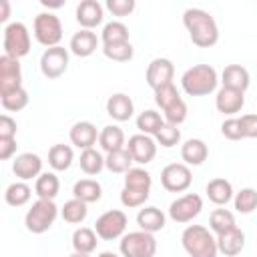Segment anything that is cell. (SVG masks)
Returning <instances> with one entry per match:
<instances>
[{
  "label": "cell",
  "mask_w": 257,
  "mask_h": 257,
  "mask_svg": "<svg viewBox=\"0 0 257 257\" xmlns=\"http://www.w3.org/2000/svg\"><path fill=\"white\" fill-rule=\"evenodd\" d=\"M183 24L189 32V38L199 48H211L219 40V26L215 18L201 8H187L183 12Z\"/></svg>",
  "instance_id": "1"
},
{
  "label": "cell",
  "mask_w": 257,
  "mask_h": 257,
  "mask_svg": "<svg viewBox=\"0 0 257 257\" xmlns=\"http://www.w3.org/2000/svg\"><path fill=\"white\" fill-rule=\"evenodd\" d=\"M219 76L211 64H195L181 76V86L189 96H205L217 88Z\"/></svg>",
  "instance_id": "2"
},
{
  "label": "cell",
  "mask_w": 257,
  "mask_h": 257,
  "mask_svg": "<svg viewBox=\"0 0 257 257\" xmlns=\"http://www.w3.org/2000/svg\"><path fill=\"white\" fill-rule=\"evenodd\" d=\"M183 249L189 257H217V237L203 225H189L181 235Z\"/></svg>",
  "instance_id": "3"
},
{
  "label": "cell",
  "mask_w": 257,
  "mask_h": 257,
  "mask_svg": "<svg viewBox=\"0 0 257 257\" xmlns=\"http://www.w3.org/2000/svg\"><path fill=\"white\" fill-rule=\"evenodd\" d=\"M58 217V207L54 201H48V199H38L32 203V207L26 211V217H24V225L30 233L34 235H42L46 233L54 221Z\"/></svg>",
  "instance_id": "4"
},
{
  "label": "cell",
  "mask_w": 257,
  "mask_h": 257,
  "mask_svg": "<svg viewBox=\"0 0 257 257\" xmlns=\"http://www.w3.org/2000/svg\"><path fill=\"white\" fill-rule=\"evenodd\" d=\"M32 34H34L36 42L42 44V46H46V48L60 46V40H62V22L52 12H40V14L34 16Z\"/></svg>",
  "instance_id": "5"
},
{
  "label": "cell",
  "mask_w": 257,
  "mask_h": 257,
  "mask_svg": "<svg viewBox=\"0 0 257 257\" xmlns=\"http://www.w3.org/2000/svg\"><path fill=\"white\" fill-rule=\"evenodd\" d=\"M122 257H155L157 253V239L153 233L147 231H131L120 237L118 243Z\"/></svg>",
  "instance_id": "6"
},
{
  "label": "cell",
  "mask_w": 257,
  "mask_h": 257,
  "mask_svg": "<svg viewBox=\"0 0 257 257\" xmlns=\"http://www.w3.org/2000/svg\"><path fill=\"white\" fill-rule=\"evenodd\" d=\"M2 46H4V54L12 56V58H22L30 52V32L26 28V24L22 22H10L4 28V36H2Z\"/></svg>",
  "instance_id": "7"
},
{
  "label": "cell",
  "mask_w": 257,
  "mask_h": 257,
  "mask_svg": "<svg viewBox=\"0 0 257 257\" xmlns=\"http://www.w3.org/2000/svg\"><path fill=\"white\" fill-rule=\"evenodd\" d=\"M128 219L120 209H110L106 213H102L96 223H94V231L102 241H114L120 239L126 231Z\"/></svg>",
  "instance_id": "8"
},
{
  "label": "cell",
  "mask_w": 257,
  "mask_h": 257,
  "mask_svg": "<svg viewBox=\"0 0 257 257\" xmlns=\"http://www.w3.org/2000/svg\"><path fill=\"white\" fill-rule=\"evenodd\" d=\"M201 211H203V199L197 193H187L183 197H177L169 205V217L175 223H191Z\"/></svg>",
  "instance_id": "9"
},
{
  "label": "cell",
  "mask_w": 257,
  "mask_h": 257,
  "mask_svg": "<svg viewBox=\"0 0 257 257\" xmlns=\"http://www.w3.org/2000/svg\"><path fill=\"white\" fill-rule=\"evenodd\" d=\"M193 173L185 163H171L161 171V185L169 193H183L191 187Z\"/></svg>",
  "instance_id": "10"
},
{
  "label": "cell",
  "mask_w": 257,
  "mask_h": 257,
  "mask_svg": "<svg viewBox=\"0 0 257 257\" xmlns=\"http://www.w3.org/2000/svg\"><path fill=\"white\" fill-rule=\"evenodd\" d=\"M68 68V50L64 46H52L46 48L40 56V72L48 78L54 80L62 76Z\"/></svg>",
  "instance_id": "11"
},
{
  "label": "cell",
  "mask_w": 257,
  "mask_h": 257,
  "mask_svg": "<svg viewBox=\"0 0 257 257\" xmlns=\"http://www.w3.org/2000/svg\"><path fill=\"white\" fill-rule=\"evenodd\" d=\"M22 88V70L20 60L2 54L0 56V96L12 90Z\"/></svg>",
  "instance_id": "12"
},
{
  "label": "cell",
  "mask_w": 257,
  "mask_h": 257,
  "mask_svg": "<svg viewBox=\"0 0 257 257\" xmlns=\"http://www.w3.org/2000/svg\"><path fill=\"white\" fill-rule=\"evenodd\" d=\"M126 151L133 157V163L149 165L157 155V141L149 135H133L126 143Z\"/></svg>",
  "instance_id": "13"
},
{
  "label": "cell",
  "mask_w": 257,
  "mask_h": 257,
  "mask_svg": "<svg viewBox=\"0 0 257 257\" xmlns=\"http://www.w3.org/2000/svg\"><path fill=\"white\" fill-rule=\"evenodd\" d=\"M173 76H175V64L169 60V58H155L149 62L147 66V84L157 90L165 84H171L173 82Z\"/></svg>",
  "instance_id": "14"
},
{
  "label": "cell",
  "mask_w": 257,
  "mask_h": 257,
  "mask_svg": "<svg viewBox=\"0 0 257 257\" xmlns=\"http://www.w3.org/2000/svg\"><path fill=\"white\" fill-rule=\"evenodd\" d=\"M12 173L24 183L30 179H38L42 175V159L36 153H20L12 161Z\"/></svg>",
  "instance_id": "15"
},
{
  "label": "cell",
  "mask_w": 257,
  "mask_h": 257,
  "mask_svg": "<svg viewBox=\"0 0 257 257\" xmlns=\"http://www.w3.org/2000/svg\"><path fill=\"white\" fill-rule=\"evenodd\" d=\"M104 18V8L98 0H82L76 6V22L84 30H92L98 24H102Z\"/></svg>",
  "instance_id": "16"
},
{
  "label": "cell",
  "mask_w": 257,
  "mask_h": 257,
  "mask_svg": "<svg viewBox=\"0 0 257 257\" xmlns=\"http://www.w3.org/2000/svg\"><path fill=\"white\" fill-rule=\"evenodd\" d=\"M215 106H217L219 112H223L227 116H233V114L241 112V108L245 106V92L221 86L217 90V96H215Z\"/></svg>",
  "instance_id": "17"
},
{
  "label": "cell",
  "mask_w": 257,
  "mask_h": 257,
  "mask_svg": "<svg viewBox=\"0 0 257 257\" xmlns=\"http://www.w3.org/2000/svg\"><path fill=\"white\" fill-rule=\"evenodd\" d=\"M98 131L96 126L90 122V120H78L72 124L68 137H70V143L80 149V151H86V149H92V145H96L98 141Z\"/></svg>",
  "instance_id": "18"
},
{
  "label": "cell",
  "mask_w": 257,
  "mask_h": 257,
  "mask_svg": "<svg viewBox=\"0 0 257 257\" xmlns=\"http://www.w3.org/2000/svg\"><path fill=\"white\" fill-rule=\"evenodd\" d=\"M106 114L116 120V122H124L135 114V102L128 94L124 92H114L108 96L106 100Z\"/></svg>",
  "instance_id": "19"
},
{
  "label": "cell",
  "mask_w": 257,
  "mask_h": 257,
  "mask_svg": "<svg viewBox=\"0 0 257 257\" xmlns=\"http://www.w3.org/2000/svg\"><path fill=\"white\" fill-rule=\"evenodd\" d=\"M98 42H100V40H98V36H96L92 30H84V28H80L78 32L72 34L68 48H70V52H72L74 56H78V58H86V56H90V54L98 48Z\"/></svg>",
  "instance_id": "20"
},
{
  "label": "cell",
  "mask_w": 257,
  "mask_h": 257,
  "mask_svg": "<svg viewBox=\"0 0 257 257\" xmlns=\"http://www.w3.org/2000/svg\"><path fill=\"white\" fill-rule=\"evenodd\" d=\"M221 82L225 88H233V90H241L245 92L249 88V70L241 64H227L221 72Z\"/></svg>",
  "instance_id": "21"
},
{
  "label": "cell",
  "mask_w": 257,
  "mask_h": 257,
  "mask_svg": "<svg viewBox=\"0 0 257 257\" xmlns=\"http://www.w3.org/2000/svg\"><path fill=\"white\" fill-rule=\"evenodd\" d=\"M217 247L219 253H223L225 257H235L245 247V233L239 227H233L231 231L217 235Z\"/></svg>",
  "instance_id": "22"
},
{
  "label": "cell",
  "mask_w": 257,
  "mask_h": 257,
  "mask_svg": "<svg viewBox=\"0 0 257 257\" xmlns=\"http://www.w3.org/2000/svg\"><path fill=\"white\" fill-rule=\"evenodd\" d=\"M207 157H209V149L201 139H189L181 147V159L185 161L187 167H199L207 161Z\"/></svg>",
  "instance_id": "23"
},
{
  "label": "cell",
  "mask_w": 257,
  "mask_h": 257,
  "mask_svg": "<svg viewBox=\"0 0 257 257\" xmlns=\"http://www.w3.org/2000/svg\"><path fill=\"white\" fill-rule=\"evenodd\" d=\"M165 223H167V217L157 207H145L137 213V225H139L141 231H147V233L155 235L157 231L165 229Z\"/></svg>",
  "instance_id": "24"
},
{
  "label": "cell",
  "mask_w": 257,
  "mask_h": 257,
  "mask_svg": "<svg viewBox=\"0 0 257 257\" xmlns=\"http://www.w3.org/2000/svg\"><path fill=\"white\" fill-rule=\"evenodd\" d=\"M205 193H207L209 201L215 203V205H219V207L227 205V203L233 199V187H231V183H229L227 179H223V177L211 179V181L207 183V187H205Z\"/></svg>",
  "instance_id": "25"
},
{
  "label": "cell",
  "mask_w": 257,
  "mask_h": 257,
  "mask_svg": "<svg viewBox=\"0 0 257 257\" xmlns=\"http://www.w3.org/2000/svg\"><path fill=\"white\" fill-rule=\"evenodd\" d=\"M98 145H100V149H102L106 155L124 149V133H122V128L116 126V124H106V126H102V131H100V135H98Z\"/></svg>",
  "instance_id": "26"
},
{
  "label": "cell",
  "mask_w": 257,
  "mask_h": 257,
  "mask_svg": "<svg viewBox=\"0 0 257 257\" xmlns=\"http://www.w3.org/2000/svg\"><path fill=\"white\" fill-rule=\"evenodd\" d=\"M72 195H74V199H78V201H82L86 205L88 203H96L102 197V187L94 179H80V181L74 183Z\"/></svg>",
  "instance_id": "27"
},
{
  "label": "cell",
  "mask_w": 257,
  "mask_h": 257,
  "mask_svg": "<svg viewBox=\"0 0 257 257\" xmlns=\"http://www.w3.org/2000/svg\"><path fill=\"white\" fill-rule=\"evenodd\" d=\"M58 191H60V181L54 173H42L34 183V193L38 195V199L54 201Z\"/></svg>",
  "instance_id": "28"
},
{
  "label": "cell",
  "mask_w": 257,
  "mask_h": 257,
  "mask_svg": "<svg viewBox=\"0 0 257 257\" xmlns=\"http://www.w3.org/2000/svg\"><path fill=\"white\" fill-rule=\"evenodd\" d=\"M96 231L94 229H90V227H80V229H76L74 233H72V249L76 251V253H86V255H90L94 249H96Z\"/></svg>",
  "instance_id": "29"
},
{
  "label": "cell",
  "mask_w": 257,
  "mask_h": 257,
  "mask_svg": "<svg viewBox=\"0 0 257 257\" xmlns=\"http://www.w3.org/2000/svg\"><path fill=\"white\" fill-rule=\"evenodd\" d=\"M74 161V153L68 145H52L50 151H48V165L54 169V171H66L70 169Z\"/></svg>",
  "instance_id": "30"
},
{
  "label": "cell",
  "mask_w": 257,
  "mask_h": 257,
  "mask_svg": "<svg viewBox=\"0 0 257 257\" xmlns=\"http://www.w3.org/2000/svg\"><path fill=\"white\" fill-rule=\"evenodd\" d=\"M163 124H165V118H163L157 110H153V108H147V110H143V112L137 116V128L141 131V135L155 137V135L161 131Z\"/></svg>",
  "instance_id": "31"
},
{
  "label": "cell",
  "mask_w": 257,
  "mask_h": 257,
  "mask_svg": "<svg viewBox=\"0 0 257 257\" xmlns=\"http://www.w3.org/2000/svg\"><path fill=\"white\" fill-rule=\"evenodd\" d=\"M32 197V189L24 183V181H16V183H10L4 191V201L10 205V207H22L30 201Z\"/></svg>",
  "instance_id": "32"
},
{
  "label": "cell",
  "mask_w": 257,
  "mask_h": 257,
  "mask_svg": "<svg viewBox=\"0 0 257 257\" xmlns=\"http://www.w3.org/2000/svg\"><path fill=\"white\" fill-rule=\"evenodd\" d=\"M100 40H102V46H108V44H120V42H128V28H126L122 22H118V20L106 22V24L102 26Z\"/></svg>",
  "instance_id": "33"
},
{
  "label": "cell",
  "mask_w": 257,
  "mask_h": 257,
  "mask_svg": "<svg viewBox=\"0 0 257 257\" xmlns=\"http://www.w3.org/2000/svg\"><path fill=\"white\" fill-rule=\"evenodd\" d=\"M233 227H237V223H235V215H233L229 209H215V211L209 215V229H211L215 235L227 233V231H231Z\"/></svg>",
  "instance_id": "34"
},
{
  "label": "cell",
  "mask_w": 257,
  "mask_h": 257,
  "mask_svg": "<svg viewBox=\"0 0 257 257\" xmlns=\"http://www.w3.org/2000/svg\"><path fill=\"white\" fill-rule=\"evenodd\" d=\"M131 163H133V157H131V153L126 151V147L120 149V151L108 153V155L104 157V167H106L110 173H116V175L131 171V169H133Z\"/></svg>",
  "instance_id": "35"
},
{
  "label": "cell",
  "mask_w": 257,
  "mask_h": 257,
  "mask_svg": "<svg viewBox=\"0 0 257 257\" xmlns=\"http://www.w3.org/2000/svg\"><path fill=\"white\" fill-rule=\"evenodd\" d=\"M60 215H62V219H64L66 223L78 225V223H82V221L86 219L88 209H86V203H82V201H78V199H70V201H66V203L62 205Z\"/></svg>",
  "instance_id": "36"
},
{
  "label": "cell",
  "mask_w": 257,
  "mask_h": 257,
  "mask_svg": "<svg viewBox=\"0 0 257 257\" xmlns=\"http://www.w3.org/2000/svg\"><path fill=\"white\" fill-rule=\"evenodd\" d=\"M80 169L84 175H98L104 169V157L96 149H86L80 153Z\"/></svg>",
  "instance_id": "37"
},
{
  "label": "cell",
  "mask_w": 257,
  "mask_h": 257,
  "mask_svg": "<svg viewBox=\"0 0 257 257\" xmlns=\"http://www.w3.org/2000/svg\"><path fill=\"white\" fill-rule=\"evenodd\" d=\"M151 185H153V177H151V173L145 171V169H141V167H133L131 171L124 173V187L151 191Z\"/></svg>",
  "instance_id": "38"
},
{
  "label": "cell",
  "mask_w": 257,
  "mask_h": 257,
  "mask_svg": "<svg viewBox=\"0 0 257 257\" xmlns=\"http://www.w3.org/2000/svg\"><path fill=\"white\" fill-rule=\"evenodd\" d=\"M233 205L237 209V213H243V215H249L257 209V191L251 189V187H245L241 189L239 193H235L233 197Z\"/></svg>",
  "instance_id": "39"
},
{
  "label": "cell",
  "mask_w": 257,
  "mask_h": 257,
  "mask_svg": "<svg viewBox=\"0 0 257 257\" xmlns=\"http://www.w3.org/2000/svg\"><path fill=\"white\" fill-rule=\"evenodd\" d=\"M28 100H30V96H28V90H26L24 86L18 88V90H12V92L0 96V102H2L4 110H10V112H18V110L26 108Z\"/></svg>",
  "instance_id": "40"
},
{
  "label": "cell",
  "mask_w": 257,
  "mask_h": 257,
  "mask_svg": "<svg viewBox=\"0 0 257 257\" xmlns=\"http://www.w3.org/2000/svg\"><path fill=\"white\" fill-rule=\"evenodd\" d=\"M102 54L108 60H114V62H128L133 58L135 50H133V44L131 42H120V44L102 46Z\"/></svg>",
  "instance_id": "41"
},
{
  "label": "cell",
  "mask_w": 257,
  "mask_h": 257,
  "mask_svg": "<svg viewBox=\"0 0 257 257\" xmlns=\"http://www.w3.org/2000/svg\"><path fill=\"white\" fill-rule=\"evenodd\" d=\"M177 100H181V94H179V90L175 88L173 82H171V84H165V86H161V88L155 90V102H157V106H159L161 110H167V108L173 106Z\"/></svg>",
  "instance_id": "42"
},
{
  "label": "cell",
  "mask_w": 257,
  "mask_h": 257,
  "mask_svg": "<svg viewBox=\"0 0 257 257\" xmlns=\"http://www.w3.org/2000/svg\"><path fill=\"white\" fill-rule=\"evenodd\" d=\"M155 141H157L161 147L171 149V147L179 145V141H181V131H179V126L165 122V124L161 126V131L155 135Z\"/></svg>",
  "instance_id": "43"
},
{
  "label": "cell",
  "mask_w": 257,
  "mask_h": 257,
  "mask_svg": "<svg viewBox=\"0 0 257 257\" xmlns=\"http://www.w3.org/2000/svg\"><path fill=\"white\" fill-rule=\"evenodd\" d=\"M151 191H143V189H131V187H122L120 191V203L128 209H135V207H141L145 205V201L149 199Z\"/></svg>",
  "instance_id": "44"
},
{
  "label": "cell",
  "mask_w": 257,
  "mask_h": 257,
  "mask_svg": "<svg viewBox=\"0 0 257 257\" xmlns=\"http://www.w3.org/2000/svg\"><path fill=\"white\" fill-rule=\"evenodd\" d=\"M163 114H165V122L179 126V124L185 122V118H187V104H185V100H183V98L177 100L173 106H169L167 110H163Z\"/></svg>",
  "instance_id": "45"
},
{
  "label": "cell",
  "mask_w": 257,
  "mask_h": 257,
  "mask_svg": "<svg viewBox=\"0 0 257 257\" xmlns=\"http://www.w3.org/2000/svg\"><path fill=\"white\" fill-rule=\"evenodd\" d=\"M221 133H223V137L229 139V141H241V139H245V137H243V131H241V120H239L237 116H229L227 120H223Z\"/></svg>",
  "instance_id": "46"
},
{
  "label": "cell",
  "mask_w": 257,
  "mask_h": 257,
  "mask_svg": "<svg viewBox=\"0 0 257 257\" xmlns=\"http://www.w3.org/2000/svg\"><path fill=\"white\" fill-rule=\"evenodd\" d=\"M135 6V0H106V8L112 12V16H128Z\"/></svg>",
  "instance_id": "47"
},
{
  "label": "cell",
  "mask_w": 257,
  "mask_h": 257,
  "mask_svg": "<svg viewBox=\"0 0 257 257\" xmlns=\"http://www.w3.org/2000/svg\"><path fill=\"white\" fill-rule=\"evenodd\" d=\"M241 131L245 139H257V114H243L241 118Z\"/></svg>",
  "instance_id": "48"
},
{
  "label": "cell",
  "mask_w": 257,
  "mask_h": 257,
  "mask_svg": "<svg viewBox=\"0 0 257 257\" xmlns=\"http://www.w3.org/2000/svg\"><path fill=\"white\" fill-rule=\"evenodd\" d=\"M16 120L10 114L0 116V139H16Z\"/></svg>",
  "instance_id": "49"
},
{
  "label": "cell",
  "mask_w": 257,
  "mask_h": 257,
  "mask_svg": "<svg viewBox=\"0 0 257 257\" xmlns=\"http://www.w3.org/2000/svg\"><path fill=\"white\" fill-rule=\"evenodd\" d=\"M16 139H0V161H8L16 153Z\"/></svg>",
  "instance_id": "50"
},
{
  "label": "cell",
  "mask_w": 257,
  "mask_h": 257,
  "mask_svg": "<svg viewBox=\"0 0 257 257\" xmlns=\"http://www.w3.org/2000/svg\"><path fill=\"white\" fill-rule=\"evenodd\" d=\"M0 8H2V12H0V22H6V20L10 18V2H8V0H0Z\"/></svg>",
  "instance_id": "51"
},
{
  "label": "cell",
  "mask_w": 257,
  "mask_h": 257,
  "mask_svg": "<svg viewBox=\"0 0 257 257\" xmlns=\"http://www.w3.org/2000/svg\"><path fill=\"white\" fill-rule=\"evenodd\" d=\"M64 2H48V0H42V6H46V8H60Z\"/></svg>",
  "instance_id": "52"
},
{
  "label": "cell",
  "mask_w": 257,
  "mask_h": 257,
  "mask_svg": "<svg viewBox=\"0 0 257 257\" xmlns=\"http://www.w3.org/2000/svg\"><path fill=\"white\" fill-rule=\"evenodd\" d=\"M98 257H118V255H116V253H112V251H102Z\"/></svg>",
  "instance_id": "53"
},
{
  "label": "cell",
  "mask_w": 257,
  "mask_h": 257,
  "mask_svg": "<svg viewBox=\"0 0 257 257\" xmlns=\"http://www.w3.org/2000/svg\"><path fill=\"white\" fill-rule=\"evenodd\" d=\"M68 257H90V255H86V253H76V251H74V253L68 255Z\"/></svg>",
  "instance_id": "54"
}]
</instances>
